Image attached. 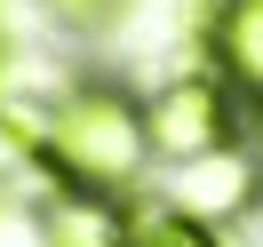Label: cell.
Listing matches in <instances>:
<instances>
[{
  "instance_id": "obj_4",
  "label": "cell",
  "mask_w": 263,
  "mask_h": 247,
  "mask_svg": "<svg viewBox=\"0 0 263 247\" xmlns=\"http://www.w3.org/2000/svg\"><path fill=\"white\" fill-rule=\"evenodd\" d=\"M247 199H255V167L239 160V151H215V160H199L192 176H183V207L176 215H239Z\"/></svg>"
},
{
  "instance_id": "obj_6",
  "label": "cell",
  "mask_w": 263,
  "mask_h": 247,
  "mask_svg": "<svg viewBox=\"0 0 263 247\" xmlns=\"http://www.w3.org/2000/svg\"><path fill=\"white\" fill-rule=\"evenodd\" d=\"M48 247H120V239H104V223H88V215H64L48 231Z\"/></svg>"
},
{
  "instance_id": "obj_2",
  "label": "cell",
  "mask_w": 263,
  "mask_h": 247,
  "mask_svg": "<svg viewBox=\"0 0 263 247\" xmlns=\"http://www.w3.org/2000/svg\"><path fill=\"white\" fill-rule=\"evenodd\" d=\"M144 128H152V151H160V160L199 167V160H215V151H231V88L215 80V72L167 80L160 96H152Z\"/></svg>"
},
{
  "instance_id": "obj_7",
  "label": "cell",
  "mask_w": 263,
  "mask_h": 247,
  "mask_svg": "<svg viewBox=\"0 0 263 247\" xmlns=\"http://www.w3.org/2000/svg\"><path fill=\"white\" fill-rule=\"evenodd\" d=\"M0 247H32V215L16 199H0Z\"/></svg>"
},
{
  "instance_id": "obj_5",
  "label": "cell",
  "mask_w": 263,
  "mask_h": 247,
  "mask_svg": "<svg viewBox=\"0 0 263 247\" xmlns=\"http://www.w3.org/2000/svg\"><path fill=\"white\" fill-rule=\"evenodd\" d=\"M120 247H215V231L192 223V215H176V207H136L128 231H120Z\"/></svg>"
},
{
  "instance_id": "obj_1",
  "label": "cell",
  "mask_w": 263,
  "mask_h": 247,
  "mask_svg": "<svg viewBox=\"0 0 263 247\" xmlns=\"http://www.w3.org/2000/svg\"><path fill=\"white\" fill-rule=\"evenodd\" d=\"M144 160H152V128L112 88H88V96H72L64 112L48 120V167L72 192H88V199L128 192V183L144 176Z\"/></svg>"
},
{
  "instance_id": "obj_9",
  "label": "cell",
  "mask_w": 263,
  "mask_h": 247,
  "mask_svg": "<svg viewBox=\"0 0 263 247\" xmlns=\"http://www.w3.org/2000/svg\"><path fill=\"white\" fill-rule=\"evenodd\" d=\"M16 151H24V144H16V128H8V120H0V176H8V167H16Z\"/></svg>"
},
{
  "instance_id": "obj_3",
  "label": "cell",
  "mask_w": 263,
  "mask_h": 247,
  "mask_svg": "<svg viewBox=\"0 0 263 247\" xmlns=\"http://www.w3.org/2000/svg\"><path fill=\"white\" fill-rule=\"evenodd\" d=\"M208 48H215V80L263 104V0H223L208 24Z\"/></svg>"
},
{
  "instance_id": "obj_8",
  "label": "cell",
  "mask_w": 263,
  "mask_h": 247,
  "mask_svg": "<svg viewBox=\"0 0 263 247\" xmlns=\"http://www.w3.org/2000/svg\"><path fill=\"white\" fill-rule=\"evenodd\" d=\"M56 16H72V24H88V16H104V8H112V0H48Z\"/></svg>"
}]
</instances>
